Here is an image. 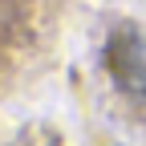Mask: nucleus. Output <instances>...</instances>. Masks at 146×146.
<instances>
[{
  "label": "nucleus",
  "mask_w": 146,
  "mask_h": 146,
  "mask_svg": "<svg viewBox=\"0 0 146 146\" xmlns=\"http://www.w3.org/2000/svg\"><path fill=\"white\" fill-rule=\"evenodd\" d=\"M106 61L126 89L146 94V33L142 29H118L106 49Z\"/></svg>",
  "instance_id": "obj_1"
}]
</instances>
